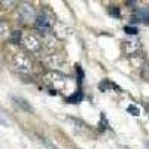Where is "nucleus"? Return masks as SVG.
<instances>
[{
    "label": "nucleus",
    "mask_w": 149,
    "mask_h": 149,
    "mask_svg": "<svg viewBox=\"0 0 149 149\" xmlns=\"http://www.w3.org/2000/svg\"><path fill=\"white\" fill-rule=\"evenodd\" d=\"M12 66H14V69L21 74H30L31 70H33L31 60L24 52H17L12 57Z\"/></svg>",
    "instance_id": "1"
},
{
    "label": "nucleus",
    "mask_w": 149,
    "mask_h": 149,
    "mask_svg": "<svg viewBox=\"0 0 149 149\" xmlns=\"http://www.w3.org/2000/svg\"><path fill=\"white\" fill-rule=\"evenodd\" d=\"M45 81L57 91H63L67 86V76L60 72H49L45 76Z\"/></svg>",
    "instance_id": "2"
},
{
    "label": "nucleus",
    "mask_w": 149,
    "mask_h": 149,
    "mask_svg": "<svg viewBox=\"0 0 149 149\" xmlns=\"http://www.w3.org/2000/svg\"><path fill=\"white\" fill-rule=\"evenodd\" d=\"M18 19L24 24H30L36 19V10L30 3H21L18 8Z\"/></svg>",
    "instance_id": "3"
},
{
    "label": "nucleus",
    "mask_w": 149,
    "mask_h": 149,
    "mask_svg": "<svg viewBox=\"0 0 149 149\" xmlns=\"http://www.w3.org/2000/svg\"><path fill=\"white\" fill-rule=\"evenodd\" d=\"M21 42H22L24 48H26L27 51H30V52H39L40 49H42L40 39L37 36H34V34H26V36H22Z\"/></svg>",
    "instance_id": "4"
},
{
    "label": "nucleus",
    "mask_w": 149,
    "mask_h": 149,
    "mask_svg": "<svg viewBox=\"0 0 149 149\" xmlns=\"http://www.w3.org/2000/svg\"><path fill=\"white\" fill-rule=\"evenodd\" d=\"M45 66L51 70V72H58L64 64V60L60 54H49L45 60H43Z\"/></svg>",
    "instance_id": "5"
},
{
    "label": "nucleus",
    "mask_w": 149,
    "mask_h": 149,
    "mask_svg": "<svg viewBox=\"0 0 149 149\" xmlns=\"http://www.w3.org/2000/svg\"><path fill=\"white\" fill-rule=\"evenodd\" d=\"M34 21H36L37 29H39L42 33H49V30H51V27H52V19L49 18L46 14H40V15H37Z\"/></svg>",
    "instance_id": "6"
},
{
    "label": "nucleus",
    "mask_w": 149,
    "mask_h": 149,
    "mask_svg": "<svg viewBox=\"0 0 149 149\" xmlns=\"http://www.w3.org/2000/svg\"><path fill=\"white\" fill-rule=\"evenodd\" d=\"M124 51L127 55H137L142 51V43L139 40H127L124 43Z\"/></svg>",
    "instance_id": "7"
},
{
    "label": "nucleus",
    "mask_w": 149,
    "mask_h": 149,
    "mask_svg": "<svg viewBox=\"0 0 149 149\" xmlns=\"http://www.w3.org/2000/svg\"><path fill=\"white\" fill-rule=\"evenodd\" d=\"M133 19L137 21V22H148L149 21V8L148 6L137 8V9H136V12H134Z\"/></svg>",
    "instance_id": "8"
},
{
    "label": "nucleus",
    "mask_w": 149,
    "mask_h": 149,
    "mask_svg": "<svg viewBox=\"0 0 149 149\" xmlns=\"http://www.w3.org/2000/svg\"><path fill=\"white\" fill-rule=\"evenodd\" d=\"M12 102H14V103H15L21 110H24V112H29V113H31V112H33V107L30 106V103L26 100V98L14 95V97H12Z\"/></svg>",
    "instance_id": "9"
},
{
    "label": "nucleus",
    "mask_w": 149,
    "mask_h": 149,
    "mask_svg": "<svg viewBox=\"0 0 149 149\" xmlns=\"http://www.w3.org/2000/svg\"><path fill=\"white\" fill-rule=\"evenodd\" d=\"M127 112H130V113L134 115V116H139V115H140L139 107H137V106H134V104H130V106L127 107Z\"/></svg>",
    "instance_id": "10"
},
{
    "label": "nucleus",
    "mask_w": 149,
    "mask_h": 149,
    "mask_svg": "<svg viewBox=\"0 0 149 149\" xmlns=\"http://www.w3.org/2000/svg\"><path fill=\"white\" fill-rule=\"evenodd\" d=\"M81 100H82V94L81 93H78V94H74V95H72V97L67 98L69 103H79Z\"/></svg>",
    "instance_id": "11"
},
{
    "label": "nucleus",
    "mask_w": 149,
    "mask_h": 149,
    "mask_svg": "<svg viewBox=\"0 0 149 149\" xmlns=\"http://www.w3.org/2000/svg\"><path fill=\"white\" fill-rule=\"evenodd\" d=\"M39 139H40V142H42V143H43V145H45L48 149H58V148H57V146H55V145H54L51 140H46V139H43V137H39Z\"/></svg>",
    "instance_id": "12"
},
{
    "label": "nucleus",
    "mask_w": 149,
    "mask_h": 149,
    "mask_svg": "<svg viewBox=\"0 0 149 149\" xmlns=\"http://www.w3.org/2000/svg\"><path fill=\"white\" fill-rule=\"evenodd\" d=\"M6 31H8V27H6L5 21H2V19H0V36H3Z\"/></svg>",
    "instance_id": "13"
},
{
    "label": "nucleus",
    "mask_w": 149,
    "mask_h": 149,
    "mask_svg": "<svg viewBox=\"0 0 149 149\" xmlns=\"http://www.w3.org/2000/svg\"><path fill=\"white\" fill-rule=\"evenodd\" d=\"M124 30H125V33H128V34H136L137 33V29L136 27H125Z\"/></svg>",
    "instance_id": "14"
},
{
    "label": "nucleus",
    "mask_w": 149,
    "mask_h": 149,
    "mask_svg": "<svg viewBox=\"0 0 149 149\" xmlns=\"http://www.w3.org/2000/svg\"><path fill=\"white\" fill-rule=\"evenodd\" d=\"M109 12H110L112 15H115V17H119V9H118V8H110Z\"/></svg>",
    "instance_id": "15"
},
{
    "label": "nucleus",
    "mask_w": 149,
    "mask_h": 149,
    "mask_svg": "<svg viewBox=\"0 0 149 149\" xmlns=\"http://www.w3.org/2000/svg\"><path fill=\"white\" fill-rule=\"evenodd\" d=\"M146 148H148V149H149V142H146Z\"/></svg>",
    "instance_id": "16"
}]
</instances>
